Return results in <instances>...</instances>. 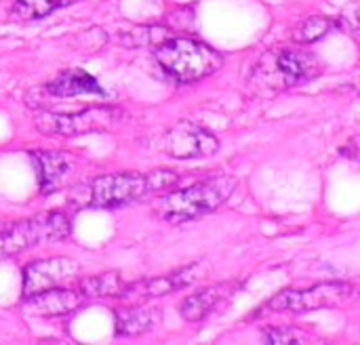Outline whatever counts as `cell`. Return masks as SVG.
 <instances>
[{
    "label": "cell",
    "mask_w": 360,
    "mask_h": 345,
    "mask_svg": "<svg viewBox=\"0 0 360 345\" xmlns=\"http://www.w3.org/2000/svg\"><path fill=\"white\" fill-rule=\"evenodd\" d=\"M179 177L173 171L152 173H118L97 177L86 190V207L95 209H118L137 200L156 196L162 190H171Z\"/></svg>",
    "instance_id": "2"
},
{
    "label": "cell",
    "mask_w": 360,
    "mask_h": 345,
    "mask_svg": "<svg viewBox=\"0 0 360 345\" xmlns=\"http://www.w3.org/2000/svg\"><path fill=\"white\" fill-rule=\"evenodd\" d=\"M154 57L167 76L186 84L198 82L224 65V55L219 51L188 36L162 40L154 48Z\"/></svg>",
    "instance_id": "3"
},
{
    "label": "cell",
    "mask_w": 360,
    "mask_h": 345,
    "mask_svg": "<svg viewBox=\"0 0 360 345\" xmlns=\"http://www.w3.org/2000/svg\"><path fill=\"white\" fill-rule=\"evenodd\" d=\"M127 282H122L118 272H105L97 274L91 278H84L78 282V291L84 295V299H95V297H118L122 293Z\"/></svg>",
    "instance_id": "16"
},
{
    "label": "cell",
    "mask_w": 360,
    "mask_h": 345,
    "mask_svg": "<svg viewBox=\"0 0 360 345\" xmlns=\"http://www.w3.org/2000/svg\"><path fill=\"white\" fill-rule=\"evenodd\" d=\"M321 59L304 48H278L262 55L251 70L249 86L257 93H278L316 78Z\"/></svg>",
    "instance_id": "1"
},
{
    "label": "cell",
    "mask_w": 360,
    "mask_h": 345,
    "mask_svg": "<svg viewBox=\"0 0 360 345\" xmlns=\"http://www.w3.org/2000/svg\"><path fill=\"white\" fill-rule=\"evenodd\" d=\"M165 152L177 160H190V158H207L217 154L219 139L205 126L196 122L181 120L165 135Z\"/></svg>",
    "instance_id": "8"
},
{
    "label": "cell",
    "mask_w": 360,
    "mask_h": 345,
    "mask_svg": "<svg viewBox=\"0 0 360 345\" xmlns=\"http://www.w3.org/2000/svg\"><path fill=\"white\" fill-rule=\"evenodd\" d=\"M80 266L70 257H49L32 261L23 270V299L55 287H68L78 278Z\"/></svg>",
    "instance_id": "9"
},
{
    "label": "cell",
    "mask_w": 360,
    "mask_h": 345,
    "mask_svg": "<svg viewBox=\"0 0 360 345\" xmlns=\"http://www.w3.org/2000/svg\"><path fill=\"white\" fill-rule=\"evenodd\" d=\"M264 344L287 345V344H308V337L302 335L293 327H272L264 331Z\"/></svg>",
    "instance_id": "19"
},
{
    "label": "cell",
    "mask_w": 360,
    "mask_h": 345,
    "mask_svg": "<svg viewBox=\"0 0 360 345\" xmlns=\"http://www.w3.org/2000/svg\"><path fill=\"white\" fill-rule=\"evenodd\" d=\"M84 301L86 299L78 289L55 287V289L25 297V312L32 316L55 318V316H65V314L76 312Z\"/></svg>",
    "instance_id": "11"
},
{
    "label": "cell",
    "mask_w": 360,
    "mask_h": 345,
    "mask_svg": "<svg viewBox=\"0 0 360 345\" xmlns=\"http://www.w3.org/2000/svg\"><path fill=\"white\" fill-rule=\"evenodd\" d=\"M238 181L230 175H219L200 183H194L186 190L171 192L158 207V215L169 223H184L198 219L217 211L236 190Z\"/></svg>",
    "instance_id": "4"
},
{
    "label": "cell",
    "mask_w": 360,
    "mask_h": 345,
    "mask_svg": "<svg viewBox=\"0 0 360 345\" xmlns=\"http://www.w3.org/2000/svg\"><path fill=\"white\" fill-rule=\"evenodd\" d=\"M160 320V310L143 308L139 304H131L127 308L114 310V329L118 337H137L152 331Z\"/></svg>",
    "instance_id": "14"
},
{
    "label": "cell",
    "mask_w": 360,
    "mask_h": 345,
    "mask_svg": "<svg viewBox=\"0 0 360 345\" xmlns=\"http://www.w3.org/2000/svg\"><path fill=\"white\" fill-rule=\"evenodd\" d=\"M335 27V19L329 17H310L306 21L300 23V27L295 30V40L297 42H314L319 38H323L327 32H331Z\"/></svg>",
    "instance_id": "18"
},
{
    "label": "cell",
    "mask_w": 360,
    "mask_h": 345,
    "mask_svg": "<svg viewBox=\"0 0 360 345\" xmlns=\"http://www.w3.org/2000/svg\"><path fill=\"white\" fill-rule=\"evenodd\" d=\"M354 297V285L350 282H323L310 289H289L272 297L264 310L257 312V316L278 314V312H291V314H304L312 310H325L346 304Z\"/></svg>",
    "instance_id": "6"
},
{
    "label": "cell",
    "mask_w": 360,
    "mask_h": 345,
    "mask_svg": "<svg viewBox=\"0 0 360 345\" xmlns=\"http://www.w3.org/2000/svg\"><path fill=\"white\" fill-rule=\"evenodd\" d=\"M196 270H198V266H190V268H181V270L171 272V274L160 276V278H150V280L124 285V289H122V293L118 297L129 301V304H141L146 299L169 295V293H173L177 289H184L190 282H194L198 278Z\"/></svg>",
    "instance_id": "10"
},
{
    "label": "cell",
    "mask_w": 360,
    "mask_h": 345,
    "mask_svg": "<svg viewBox=\"0 0 360 345\" xmlns=\"http://www.w3.org/2000/svg\"><path fill=\"white\" fill-rule=\"evenodd\" d=\"M57 6H61V0H13L11 15L19 21H34L46 17Z\"/></svg>",
    "instance_id": "17"
},
{
    "label": "cell",
    "mask_w": 360,
    "mask_h": 345,
    "mask_svg": "<svg viewBox=\"0 0 360 345\" xmlns=\"http://www.w3.org/2000/svg\"><path fill=\"white\" fill-rule=\"evenodd\" d=\"M32 162L44 196L61 190L74 173V158L65 152H32Z\"/></svg>",
    "instance_id": "12"
},
{
    "label": "cell",
    "mask_w": 360,
    "mask_h": 345,
    "mask_svg": "<svg viewBox=\"0 0 360 345\" xmlns=\"http://www.w3.org/2000/svg\"><path fill=\"white\" fill-rule=\"evenodd\" d=\"M44 91L51 97H76V95H99L103 97L105 91L101 89V84L84 70H65L61 72L55 80H51Z\"/></svg>",
    "instance_id": "15"
},
{
    "label": "cell",
    "mask_w": 360,
    "mask_h": 345,
    "mask_svg": "<svg viewBox=\"0 0 360 345\" xmlns=\"http://www.w3.org/2000/svg\"><path fill=\"white\" fill-rule=\"evenodd\" d=\"M70 236V219L59 213H42L27 219L0 223V259L15 257L42 242H59Z\"/></svg>",
    "instance_id": "5"
},
{
    "label": "cell",
    "mask_w": 360,
    "mask_h": 345,
    "mask_svg": "<svg viewBox=\"0 0 360 345\" xmlns=\"http://www.w3.org/2000/svg\"><path fill=\"white\" fill-rule=\"evenodd\" d=\"M122 120L118 108H86L76 114H40L36 129L44 135H82L91 131H108Z\"/></svg>",
    "instance_id": "7"
},
{
    "label": "cell",
    "mask_w": 360,
    "mask_h": 345,
    "mask_svg": "<svg viewBox=\"0 0 360 345\" xmlns=\"http://www.w3.org/2000/svg\"><path fill=\"white\" fill-rule=\"evenodd\" d=\"M236 285H215L200 289L192 295H188L179 304V314L186 323H200L205 320L224 299H228L234 293Z\"/></svg>",
    "instance_id": "13"
}]
</instances>
